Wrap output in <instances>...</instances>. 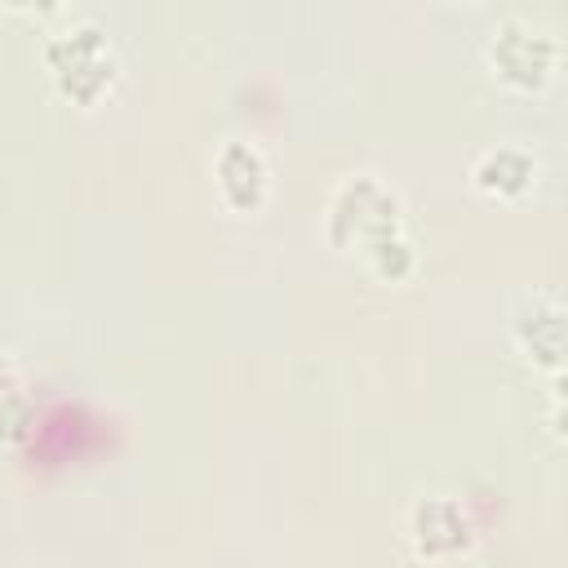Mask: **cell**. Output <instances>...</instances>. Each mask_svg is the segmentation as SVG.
I'll list each match as a JSON object with an SVG mask.
<instances>
[{
  "label": "cell",
  "mask_w": 568,
  "mask_h": 568,
  "mask_svg": "<svg viewBox=\"0 0 568 568\" xmlns=\"http://www.w3.org/2000/svg\"><path fill=\"white\" fill-rule=\"evenodd\" d=\"M31 430V395L13 351L0 346V444H18Z\"/></svg>",
  "instance_id": "cell-8"
},
{
  "label": "cell",
  "mask_w": 568,
  "mask_h": 568,
  "mask_svg": "<svg viewBox=\"0 0 568 568\" xmlns=\"http://www.w3.org/2000/svg\"><path fill=\"white\" fill-rule=\"evenodd\" d=\"M40 58H44L58 93L71 98L75 106H98L120 75L115 44L102 31V22H93V18H67L62 27H53L40 44Z\"/></svg>",
  "instance_id": "cell-2"
},
{
  "label": "cell",
  "mask_w": 568,
  "mask_h": 568,
  "mask_svg": "<svg viewBox=\"0 0 568 568\" xmlns=\"http://www.w3.org/2000/svg\"><path fill=\"white\" fill-rule=\"evenodd\" d=\"M213 186L231 213H257L271 195V160L248 138H226L213 155Z\"/></svg>",
  "instance_id": "cell-5"
},
{
  "label": "cell",
  "mask_w": 568,
  "mask_h": 568,
  "mask_svg": "<svg viewBox=\"0 0 568 568\" xmlns=\"http://www.w3.org/2000/svg\"><path fill=\"white\" fill-rule=\"evenodd\" d=\"M324 240L337 253H359L368 275L382 284H404L417 271V244L404 226V200L377 173H346L333 186Z\"/></svg>",
  "instance_id": "cell-1"
},
{
  "label": "cell",
  "mask_w": 568,
  "mask_h": 568,
  "mask_svg": "<svg viewBox=\"0 0 568 568\" xmlns=\"http://www.w3.org/2000/svg\"><path fill=\"white\" fill-rule=\"evenodd\" d=\"M470 182H475L479 195L515 204L537 186V155L528 146H519V142H493V146H484L475 155Z\"/></svg>",
  "instance_id": "cell-7"
},
{
  "label": "cell",
  "mask_w": 568,
  "mask_h": 568,
  "mask_svg": "<svg viewBox=\"0 0 568 568\" xmlns=\"http://www.w3.org/2000/svg\"><path fill=\"white\" fill-rule=\"evenodd\" d=\"M404 537H408L417 559H453V555L470 550L475 524H470V510L457 497L422 493V497H413V506L404 515Z\"/></svg>",
  "instance_id": "cell-4"
},
{
  "label": "cell",
  "mask_w": 568,
  "mask_h": 568,
  "mask_svg": "<svg viewBox=\"0 0 568 568\" xmlns=\"http://www.w3.org/2000/svg\"><path fill=\"white\" fill-rule=\"evenodd\" d=\"M515 342L524 351V359L546 373V377H564V306L555 293H524L515 306Z\"/></svg>",
  "instance_id": "cell-6"
},
{
  "label": "cell",
  "mask_w": 568,
  "mask_h": 568,
  "mask_svg": "<svg viewBox=\"0 0 568 568\" xmlns=\"http://www.w3.org/2000/svg\"><path fill=\"white\" fill-rule=\"evenodd\" d=\"M484 58L493 67V75L515 89V93H541L555 71H559V58H564V44L550 27L541 22H528V18H501L493 31H488V44H484Z\"/></svg>",
  "instance_id": "cell-3"
}]
</instances>
